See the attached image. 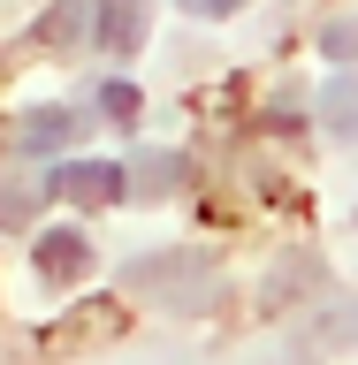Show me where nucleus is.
<instances>
[{
	"label": "nucleus",
	"instance_id": "obj_4",
	"mask_svg": "<svg viewBox=\"0 0 358 365\" xmlns=\"http://www.w3.org/2000/svg\"><path fill=\"white\" fill-rule=\"evenodd\" d=\"M320 122L336 137H358V76H336V84L320 91Z\"/></svg>",
	"mask_w": 358,
	"mask_h": 365
},
{
	"label": "nucleus",
	"instance_id": "obj_8",
	"mask_svg": "<svg viewBox=\"0 0 358 365\" xmlns=\"http://www.w3.org/2000/svg\"><path fill=\"white\" fill-rule=\"evenodd\" d=\"M99 107H107V114H137V84H107V91H99Z\"/></svg>",
	"mask_w": 358,
	"mask_h": 365
},
{
	"label": "nucleus",
	"instance_id": "obj_9",
	"mask_svg": "<svg viewBox=\"0 0 358 365\" xmlns=\"http://www.w3.org/2000/svg\"><path fill=\"white\" fill-rule=\"evenodd\" d=\"M183 8H191V16H237L244 0H183Z\"/></svg>",
	"mask_w": 358,
	"mask_h": 365
},
{
	"label": "nucleus",
	"instance_id": "obj_7",
	"mask_svg": "<svg viewBox=\"0 0 358 365\" xmlns=\"http://www.w3.org/2000/svg\"><path fill=\"white\" fill-rule=\"evenodd\" d=\"M320 46H328V53H336V61H351V53H358V16L328 23V38H320Z\"/></svg>",
	"mask_w": 358,
	"mask_h": 365
},
{
	"label": "nucleus",
	"instance_id": "obj_5",
	"mask_svg": "<svg viewBox=\"0 0 358 365\" xmlns=\"http://www.w3.org/2000/svg\"><path fill=\"white\" fill-rule=\"evenodd\" d=\"M76 130H84L76 114H31V130H23V153H54V145H69Z\"/></svg>",
	"mask_w": 358,
	"mask_h": 365
},
{
	"label": "nucleus",
	"instance_id": "obj_3",
	"mask_svg": "<svg viewBox=\"0 0 358 365\" xmlns=\"http://www.w3.org/2000/svg\"><path fill=\"white\" fill-rule=\"evenodd\" d=\"M84 267H91V251H84L76 228H54V236L39 244V274H46V282H76Z\"/></svg>",
	"mask_w": 358,
	"mask_h": 365
},
{
	"label": "nucleus",
	"instance_id": "obj_6",
	"mask_svg": "<svg viewBox=\"0 0 358 365\" xmlns=\"http://www.w3.org/2000/svg\"><path fill=\"white\" fill-rule=\"evenodd\" d=\"M84 31V0H61V8H46V23H39V38H54V46H69Z\"/></svg>",
	"mask_w": 358,
	"mask_h": 365
},
{
	"label": "nucleus",
	"instance_id": "obj_2",
	"mask_svg": "<svg viewBox=\"0 0 358 365\" xmlns=\"http://www.w3.org/2000/svg\"><path fill=\"white\" fill-rule=\"evenodd\" d=\"M99 46L107 53H137L145 46V0H107L99 8Z\"/></svg>",
	"mask_w": 358,
	"mask_h": 365
},
{
	"label": "nucleus",
	"instance_id": "obj_1",
	"mask_svg": "<svg viewBox=\"0 0 358 365\" xmlns=\"http://www.w3.org/2000/svg\"><path fill=\"white\" fill-rule=\"evenodd\" d=\"M122 168H107V160H69V168H54V190L61 198H76V205H114L122 198Z\"/></svg>",
	"mask_w": 358,
	"mask_h": 365
}]
</instances>
